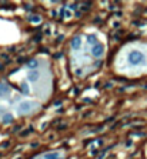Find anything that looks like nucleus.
I'll use <instances>...</instances> for the list:
<instances>
[{
	"label": "nucleus",
	"mask_w": 147,
	"mask_h": 159,
	"mask_svg": "<svg viewBox=\"0 0 147 159\" xmlns=\"http://www.w3.org/2000/svg\"><path fill=\"white\" fill-rule=\"evenodd\" d=\"M129 60H130L133 65H137L139 62L143 60V54L140 53V52H131L130 56H129Z\"/></svg>",
	"instance_id": "1"
},
{
	"label": "nucleus",
	"mask_w": 147,
	"mask_h": 159,
	"mask_svg": "<svg viewBox=\"0 0 147 159\" xmlns=\"http://www.w3.org/2000/svg\"><path fill=\"white\" fill-rule=\"evenodd\" d=\"M30 22H36V23H37V22H40V17H39V16H32V17H30Z\"/></svg>",
	"instance_id": "8"
},
{
	"label": "nucleus",
	"mask_w": 147,
	"mask_h": 159,
	"mask_svg": "<svg viewBox=\"0 0 147 159\" xmlns=\"http://www.w3.org/2000/svg\"><path fill=\"white\" fill-rule=\"evenodd\" d=\"M29 67H37V60H30Z\"/></svg>",
	"instance_id": "7"
},
{
	"label": "nucleus",
	"mask_w": 147,
	"mask_h": 159,
	"mask_svg": "<svg viewBox=\"0 0 147 159\" xmlns=\"http://www.w3.org/2000/svg\"><path fill=\"white\" fill-rule=\"evenodd\" d=\"M89 42L93 43V45H96V38H94V36H89Z\"/></svg>",
	"instance_id": "9"
},
{
	"label": "nucleus",
	"mask_w": 147,
	"mask_h": 159,
	"mask_svg": "<svg viewBox=\"0 0 147 159\" xmlns=\"http://www.w3.org/2000/svg\"><path fill=\"white\" fill-rule=\"evenodd\" d=\"M30 109V103H23V105H20V110L21 112H27Z\"/></svg>",
	"instance_id": "4"
},
{
	"label": "nucleus",
	"mask_w": 147,
	"mask_h": 159,
	"mask_svg": "<svg viewBox=\"0 0 147 159\" xmlns=\"http://www.w3.org/2000/svg\"><path fill=\"white\" fill-rule=\"evenodd\" d=\"M72 46H73L74 49H79V47H80V39H79V38H74L73 40H72Z\"/></svg>",
	"instance_id": "3"
},
{
	"label": "nucleus",
	"mask_w": 147,
	"mask_h": 159,
	"mask_svg": "<svg viewBox=\"0 0 147 159\" xmlns=\"http://www.w3.org/2000/svg\"><path fill=\"white\" fill-rule=\"evenodd\" d=\"M29 78H30V80H37L39 79V73H37V72H32L29 75Z\"/></svg>",
	"instance_id": "5"
},
{
	"label": "nucleus",
	"mask_w": 147,
	"mask_h": 159,
	"mask_svg": "<svg viewBox=\"0 0 147 159\" xmlns=\"http://www.w3.org/2000/svg\"><path fill=\"white\" fill-rule=\"evenodd\" d=\"M91 53H93L94 56H96V58H99V56H100V54L103 53V46H102V45H96V46L93 47Z\"/></svg>",
	"instance_id": "2"
},
{
	"label": "nucleus",
	"mask_w": 147,
	"mask_h": 159,
	"mask_svg": "<svg viewBox=\"0 0 147 159\" xmlns=\"http://www.w3.org/2000/svg\"><path fill=\"white\" fill-rule=\"evenodd\" d=\"M61 58V53H59V54H54V59H60Z\"/></svg>",
	"instance_id": "10"
},
{
	"label": "nucleus",
	"mask_w": 147,
	"mask_h": 159,
	"mask_svg": "<svg viewBox=\"0 0 147 159\" xmlns=\"http://www.w3.org/2000/svg\"><path fill=\"white\" fill-rule=\"evenodd\" d=\"M7 92H9V89L4 85H0V95H6Z\"/></svg>",
	"instance_id": "6"
}]
</instances>
